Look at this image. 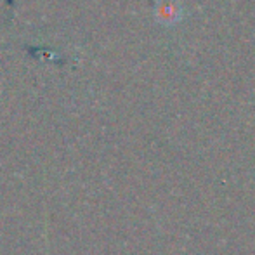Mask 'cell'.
<instances>
[{
    "instance_id": "obj_1",
    "label": "cell",
    "mask_w": 255,
    "mask_h": 255,
    "mask_svg": "<svg viewBox=\"0 0 255 255\" xmlns=\"http://www.w3.org/2000/svg\"><path fill=\"white\" fill-rule=\"evenodd\" d=\"M156 16L161 21H167V23H174L179 16L177 5H175L174 0H160L156 5Z\"/></svg>"
}]
</instances>
